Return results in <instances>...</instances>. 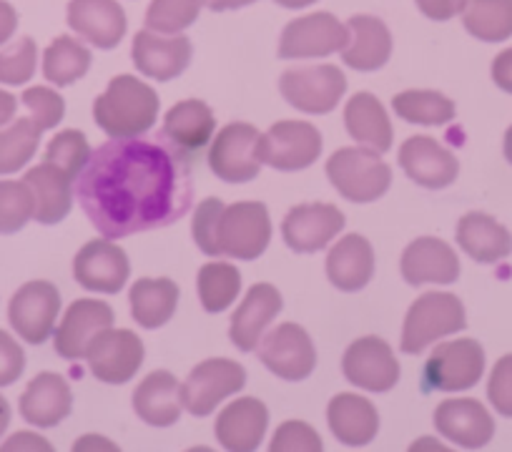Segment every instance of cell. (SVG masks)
<instances>
[{"instance_id":"15","label":"cell","mask_w":512,"mask_h":452,"mask_svg":"<svg viewBox=\"0 0 512 452\" xmlns=\"http://www.w3.org/2000/svg\"><path fill=\"white\" fill-rule=\"evenodd\" d=\"M342 372L357 390L390 392L400 382V362L382 337H359L347 347Z\"/></svg>"},{"instance_id":"26","label":"cell","mask_w":512,"mask_h":452,"mask_svg":"<svg viewBox=\"0 0 512 452\" xmlns=\"http://www.w3.org/2000/svg\"><path fill=\"white\" fill-rule=\"evenodd\" d=\"M347 46L342 48L344 66L372 73L387 66L392 58V33L377 16H352L347 21Z\"/></svg>"},{"instance_id":"40","label":"cell","mask_w":512,"mask_h":452,"mask_svg":"<svg viewBox=\"0 0 512 452\" xmlns=\"http://www.w3.org/2000/svg\"><path fill=\"white\" fill-rule=\"evenodd\" d=\"M41 134L33 119H18L16 124L0 131V176L26 169L41 146Z\"/></svg>"},{"instance_id":"2","label":"cell","mask_w":512,"mask_h":452,"mask_svg":"<svg viewBox=\"0 0 512 452\" xmlns=\"http://www.w3.org/2000/svg\"><path fill=\"white\" fill-rule=\"evenodd\" d=\"M161 98L149 83L136 76L111 78L106 91L93 103V121L111 139H134L149 134L159 119Z\"/></svg>"},{"instance_id":"41","label":"cell","mask_w":512,"mask_h":452,"mask_svg":"<svg viewBox=\"0 0 512 452\" xmlns=\"http://www.w3.org/2000/svg\"><path fill=\"white\" fill-rule=\"evenodd\" d=\"M206 0H151L146 11V28L156 33H174L186 31L199 21Z\"/></svg>"},{"instance_id":"9","label":"cell","mask_w":512,"mask_h":452,"mask_svg":"<svg viewBox=\"0 0 512 452\" xmlns=\"http://www.w3.org/2000/svg\"><path fill=\"white\" fill-rule=\"evenodd\" d=\"M262 134L251 124H226L214 136L209 149V166L226 184H246L262 174V156H259Z\"/></svg>"},{"instance_id":"43","label":"cell","mask_w":512,"mask_h":452,"mask_svg":"<svg viewBox=\"0 0 512 452\" xmlns=\"http://www.w3.org/2000/svg\"><path fill=\"white\" fill-rule=\"evenodd\" d=\"M31 189L26 181H0V234H16L33 219Z\"/></svg>"},{"instance_id":"19","label":"cell","mask_w":512,"mask_h":452,"mask_svg":"<svg viewBox=\"0 0 512 452\" xmlns=\"http://www.w3.org/2000/svg\"><path fill=\"white\" fill-rule=\"evenodd\" d=\"M400 166L422 189H447L460 174L457 156L432 136H412L400 149Z\"/></svg>"},{"instance_id":"16","label":"cell","mask_w":512,"mask_h":452,"mask_svg":"<svg viewBox=\"0 0 512 452\" xmlns=\"http://www.w3.org/2000/svg\"><path fill=\"white\" fill-rule=\"evenodd\" d=\"M344 224L347 219L334 204H327V201L299 204L292 206L284 216L282 237L292 252L314 254L327 249L342 234Z\"/></svg>"},{"instance_id":"3","label":"cell","mask_w":512,"mask_h":452,"mask_svg":"<svg viewBox=\"0 0 512 452\" xmlns=\"http://www.w3.org/2000/svg\"><path fill=\"white\" fill-rule=\"evenodd\" d=\"M327 176L334 189L354 204H372L392 186V169L382 154L369 146H344L327 161Z\"/></svg>"},{"instance_id":"18","label":"cell","mask_w":512,"mask_h":452,"mask_svg":"<svg viewBox=\"0 0 512 452\" xmlns=\"http://www.w3.org/2000/svg\"><path fill=\"white\" fill-rule=\"evenodd\" d=\"M194 46L181 33H156V31H139L131 46V58H134L136 71L144 76L156 78V81H171L179 78L189 68Z\"/></svg>"},{"instance_id":"5","label":"cell","mask_w":512,"mask_h":452,"mask_svg":"<svg viewBox=\"0 0 512 452\" xmlns=\"http://www.w3.org/2000/svg\"><path fill=\"white\" fill-rule=\"evenodd\" d=\"M272 242V216L262 201H236L219 214L216 249L219 257L251 262L267 252Z\"/></svg>"},{"instance_id":"23","label":"cell","mask_w":512,"mask_h":452,"mask_svg":"<svg viewBox=\"0 0 512 452\" xmlns=\"http://www.w3.org/2000/svg\"><path fill=\"white\" fill-rule=\"evenodd\" d=\"M68 26L98 51H111L126 36V13L118 0H71Z\"/></svg>"},{"instance_id":"35","label":"cell","mask_w":512,"mask_h":452,"mask_svg":"<svg viewBox=\"0 0 512 452\" xmlns=\"http://www.w3.org/2000/svg\"><path fill=\"white\" fill-rule=\"evenodd\" d=\"M131 317L144 329H159L176 314L179 307V287L166 277H144L128 292Z\"/></svg>"},{"instance_id":"31","label":"cell","mask_w":512,"mask_h":452,"mask_svg":"<svg viewBox=\"0 0 512 452\" xmlns=\"http://www.w3.org/2000/svg\"><path fill=\"white\" fill-rule=\"evenodd\" d=\"M327 277L339 292H362L374 277V249L362 234H347L327 254Z\"/></svg>"},{"instance_id":"45","label":"cell","mask_w":512,"mask_h":452,"mask_svg":"<svg viewBox=\"0 0 512 452\" xmlns=\"http://www.w3.org/2000/svg\"><path fill=\"white\" fill-rule=\"evenodd\" d=\"M23 103L31 111V119L36 121L41 131L56 129L66 116V101L58 91L48 86H33L23 91Z\"/></svg>"},{"instance_id":"25","label":"cell","mask_w":512,"mask_h":452,"mask_svg":"<svg viewBox=\"0 0 512 452\" xmlns=\"http://www.w3.org/2000/svg\"><path fill=\"white\" fill-rule=\"evenodd\" d=\"M400 272L407 284H455L460 279V259L447 242L437 237H420L402 252Z\"/></svg>"},{"instance_id":"14","label":"cell","mask_w":512,"mask_h":452,"mask_svg":"<svg viewBox=\"0 0 512 452\" xmlns=\"http://www.w3.org/2000/svg\"><path fill=\"white\" fill-rule=\"evenodd\" d=\"M259 360L272 375L287 382H302L317 367V350L307 329L284 322L259 342Z\"/></svg>"},{"instance_id":"34","label":"cell","mask_w":512,"mask_h":452,"mask_svg":"<svg viewBox=\"0 0 512 452\" xmlns=\"http://www.w3.org/2000/svg\"><path fill=\"white\" fill-rule=\"evenodd\" d=\"M344 126L357 144L369 146L379 154L392 149V141H395L392 121L384 111L382 101L372 93L359 91L349 98L347 106H344Z\"/></svg>"},{"instance_id":"48","label":"cell","mask_w":512,"mask_h":452,"mask_svg":"<svg viewBox=\"0 0 512 452\" xmlns=\"http://www.w3.org/2000/svg\"><path fill=\"white\" fill-rule=\"evenodd\" d=\"M487 397L502 417H512V355L500 357L497 365L492 367Z\"/></svg>"},{"instance_id":"24","label":"cell","mask_w":512,"mask_h":452,"mask_svg":"<svg viewBox=\"0 0 512 452\" xmlns=\"http://www.w3.org/2000/svg\"><path fill=\"white\" fill-rule=\"evenodd\" d=\"M269 410L256 397H239L216 417V440L229 452H254L264 442Z\"/></svg>"},{"instance_id":"33","label":"cell","mask_w":512,"mask_h":452,"mask_svg":"<svg viewBox=\"0 0 512 452\" xmlns=\"http://www.w3.org/2000/svg\"><path fill=\"white\" fill-rule=\"evenodd\" d=\"M214 131L216 119L209 103L199 101V98H186V101H179L176 106H171V111L166 113L164 131L161 134L171 144L179 146L181 151H186V154L196 159L199 151H204L206 144L214 139Z\"/></svg>"},{"instance_id":"7","label":"cell","mask_w":512,"mask_h":452,"mask_svg":"<svg viewBox=\"0 0 512 452\" xmlns=\"http://www.w3.org/2000/svg\"><path fill=\"white\" fill-rule=\"evenodd\" d=\"M279 91H282L284 101L297 111L324 116L342 101L344 91H347V76L332 63L289 68L279 78Z\"/></svg>"},{"instance_id":"6","label":"cell","mask_w":512,"mask_h":452,"mask_svg":"<svg viewBox=\"0 0 512 452\" xmlns=\"http://www.w3.org/2000/svg\"><path fill=\"white\" fill-rule=\"evenodd\" d=\"M485 350L477 339H452L437 345L422 370L425 392H465L482 380Z\"/></svg>"},{"instance_id":"52","label":"cell","mask_w":512,"mask_h":452,"mask_svg":"<svg viewBox=\"0 0 512 452\" xmlns=\"http://www.w3.org/2000/svg\"><path fill=\"white\" fill-rule=\"evenodd\" d=\"M18 28V13L11 3L6 0H0V46L6 41H11L13 33Z\"/></svg>"},{"instance_id":"12","label":"cell","mask_w":512,"mask_h":452,"mask_svg":"<svg viewBox=\"0 0 512 452\" xmlns=\"http://www.w3.org/2000/svg\"><path fill=\"white\" fill-rule=\"evenodd\" d=\"M322 154V134L307 121H277L259 141L262 164L277 171H304Z\"/></svg>"},{"instance_id":"44","label":"cell","mask_w":512,"mask_h":452,"mask_svg":"<svg viewBox=\"0 0 512 452\" xmlns=\"http://www.w3.org/2000/svg\"><path fill=\"white\" fill-rule=\"evenodd\" d=\"M38 63V48L33 38H21L16 46L0 53V83L23 86L33 78Z\"/></svg>"},{"instance_id":"51","label":"cell","mask_w":512,"mask_h":452,"mask_svg":"<svg viewBox=\"0 0 512 452\" xmlns=\"http://www.w3.org/2000/svg\"><path fill=\"white\" fill-rule=\"evenodd\" d=\"M492 81L505 93H512V48L495 56V61H492Z\"/></svg>"},{"instance_id":"36","label":"cell","mask_w":512,"mask_h":452,"mask_svg":"<svg viewBox=\"0 0 512 452\" xmlns=\"http://www.w3.org/2000/svg\"><path fill=\"white\" fill-rule=\"evenodd\" d=\"M91 68V51L73 36H58L43 53V76L63 88L81 81Z\"/></svg>"},{"instance_id":"49","label":"cell","mask_w":512,"mask_h":452,"mask_svg":"<svg viewBox=\"0 0 512 452\" xmlns=\"http://www.w3.org/2000/svg\"><path fill=\"white\" fill-rule=\"evenodd\" d=\"M23 370H26V352L11 334L0 329V387L21 380Z\"/></svg>"},{"instance_id":"22","label":"cell","mask_w":512,"mask_h":452,"mask_svg":"<svg viewBox=\"0 0 512 452\" xmlns=\"http://www.w3.org/2000/svg\"><path fill=\"white\" fill-rule=\"evenodd\" d=\"M435 430L455 445L477 450L485 447L495 435V420L485 405L472 397H452L437 405Z\"/></svg>"},{"instance_id":"53","label":"cell","mask_w":512,"mask_h":452,"mask_svg":"<svg viewBox=\"0 0 512 452\" xmlns=\"http://www.w3.org/2000/svg\"><path fill=\"white\" fill-rule=\"evenodd\" d=\"M23 447H26V450H46V452L53 450L51 442H46L43 437L31 435V432H21V435H16L13 440H8L6 445H3V452H6V450H23Z\"/></svg>"},{"instance_id":"29","label":"cell","mask_w":512,"mask_h":452,"mask_svg":"<svg viewBox=\"0 0 512 452\" xmlns=\"http://www.w3.org/2000/svg\"><path fill=\"white\" fill-rule=\"evenodd\" d=\"M327 422L334 437L349 447L369 445L379 432L377 407L367 397L354 395V392H342L329 400Z\"/></svg>"},{"instance_id":"47","label":"cell","mask_w":512,"mask_h":452,"mask_svg":"<svg viewBox=\"0 0 512 452\" xmlns=\"http://www.w3.org/2000/svg\"><path fill=\"white\" fill-rule=\"evenodd\" d=\"M221 209H224V201L216 199V196H209L194 211L191 234H194L196 247L204 254H209V257H219V249H216V224H219Z\"/></svg>"},{"instance_id":"57","label":"cell","mask_w":512,"mask_h":452,"mask_svg":"<svg viewBox=\"0 0 512 452\" xmlns=\"http://www.w3.org/2000/svg\"><path fill=\"white\" fill-rule=\"evenodd\" d=\"M274 3H277V6H282V8H289V11H304V8L319 3V0H274Z\"/></svg>"},{"instance_id":"32","label":"cell","mask_w":512,"mask_h":452,"mask_svg":"<svg viewBox=\"0 0 512 452\" xmlns=\"http://www.w3.org/2000/svg\"><path fill=\"white\" fill-rule=\"evenodd\" d=\"M134 412L151 427H171L179 422L184 400L181 382L171 372L156 370L141 380L134 392Z\"/></svg>"},{"instance_id":"50","label":"cell","mask_w":512,"mask_h":452,"mask_svg":"<svg viewBox=\"0 0 512 452\" xmlns=\"http://www.w3.org/2000/svg\"><path fill=\"white\" fill-rule=\"evenodd\" d=\"M417 11L430 21H450L465 11L467 0H415Z\"/></svg>"},{"instance_id":"42","label":"cell","mask_w":512,"mask_h":452,"mask_svg":"<svg viewBox=\"0 0 512 452\" xmlns=\"http://www.w3.org/2000/svg\"><path fill=\"white\" fill-rule=\"evenodd\" d=\"M91 151L93 149L83 131L68 129L48 141L46 151H43V161L58 166V169L66 171V174L76 181L78 174L83 171V166H86V161L91 159Z\"/></svg>"},{"instance_id":"30","label":"cell","mask_w":512,"mask_h":452,"mask_svg":"<svg viewBox=\"0 0 512 452\" xmlns=\"http://www.w3.org/2000/svg\"><path fill=\"white\" fill-rule=\"evenodd\" d=\"M457 244L470 259L480 264L502 262L512 254V234L495 216L470 211L457 221Z\"/></svg>"},{"instance_id":"37","label":"cell","mask_w":512,"mask_h":452,"mask_svg":"<svg viewBox=\"0 0 512 452\" xmlns=\"http://www.w3.org/2000/svg\"><path fill=\"white\" fill-rule=\"evenodd\" d=\"M462 26L485 43H502L512 36V0H467Z\"/></svg>"},{"instance_id":"1","label":"cell","mask_w":512,"mask_h":452,"mask_svg":"<svg viewBox=\"0 0 512 452\" xmlns=\"http://www.w3.org/2000/svg\"><path fill=\"white\" fill-rule=\"evenodd\" d=\"M88 221L106 239L154 232L194 204V156L161 136L111 139L91 151L76 179Z\"/></svg>"},{"instance_id":"10","label":"cell","mask_w":512,"mask_h":452,"mask_svg":"<svg viewBox=\"0 0 512 452\" xmlns=\"http://www.w3.org/2000/svg\"><path fill=\"white\" fill-rule=\"evenodd\" d=\"M146 357L144 339L131 329H103L88 345L86 360L91 375L106 385H126L134 380Z\"/></svg>"},{"instance_id":"13","label":"cell","mask_w":512,"mask_h":452,"mask_svg":"<svg viewBox=\"0 0 512 452\" xmlns=\"http://www.w3.org/2000/svg\"><path fill=\"white\" fill-rule=\"evenodd\" d=\"M347 38V23L339 21L337 16L309 13V16L294 18L284 26L277 56L284 61L332 56L347 46Z\"/></svg>"},{"instance_id":"8","label":"cell","mask_w":512,"mask_h":452,"mask_svg":"<svg viewBox=\"0 0 512 452\" xmlns=\"http://www.w3.org/2000/svg\"><path fill=\"white\" fill-rule=\"evenodd\" d=\"M246 370L226 357L199 362L181 385V400L194 417H206L226 400L244 390Z\"/></svg>"},{"instance_id":"38","label":"cell","mask_w":512,"mask_h":452,"mask_svg":"<svg viewBox=\"0 0 512 452\" xmlns=\"http://www.w3.org/2000/svg\"><path fill=\"white\" fill-rule=\"evenodd\" d=\"M392 108L402 121L417 126H445L457 116L455 101L440 91H402L392 98Z\"/></svg>"},{"instance_id":"55","label":"cell","mask_w":512,"mask_h":452,"mask_svg":"<svg viewBox=\"0 0 512 452\" xmlns=\"http://www.w3.org/2000/svg\"><path fill=\"white\" fill-rule=\"evenodd\" d=\"M256 0H206V6L214 13H226V11H239V8L251 6Z\"/></svg>"},{"instance_id":"17","label":"cell","mask_w":512,"mask_h":452,"mask_svg":"<svg viewBox=\"0 0 512 452\" xmlns=\"http://www.w3.org/2000/svg\"><path fill=\"white\" fill-rule=\"evenodd\" d=\"M128 274H131V264H128L126 252L106 237L83 244L81 252L73 259V279L86 292H121L128 282Z\"/></svg>"},{"instance_id":"11","label":"cell","mask_w":512,"mask_h":452,"mask_svg":"<svg viewBox=\"0 0 512 452\" xmlns=\"http://www.w3.org/2000/svg\"><path fill=\"white\" fill-rule=\"evenodd\" d=\"M58 314H61V292L46 279L26 282L8 304L11 327L28 345H43L48 337H53Z\"/></svg>"},{"instance_id":"27","label":"cell","mask_w":512,"mask_h":452,"mask_svg":"<svg viewBox=\"0 0 512 452\" xmlns=\"http://www.w3.org/2000/svg\"><path fill=\"white\" fill-rule=\"evenodd\" d=\"M73 410V392L68 382L56 372H41L28 382L26 392L21 395V415L28 425L56 427L71 415Z\"/></svg>"},{"instance_id":"28","label":"cell","mask_w":512,"mask_h":452,"mask_svg":"<svg viewBox=\"0 0 512 452\" xmlns=\"http://www.w3.org/2000/svg\"><path fill=\"white\" fill-rule=\"evenodd\" d=\"M26 186L31 189L36 209H33V219L38 224H61L73 209V179L53 164H38L23 176Z\"/></svg>"},{"instance_id":"4","label":"cell","mask_w":512,"mask_h":452,"mask_svg":"<svg viewBox=\"0 0 512 452\" xmlns=\"http://www.w3.org/2000/svg\"><path fill=\"white\" fill-rule=\"evenodd\" d=\"M467 327L465 304L450 292H425L412 302L402 327V352L420 355L437 339Z\"/></svg>"},{"instance_id":"21","label":"cell","mask_w":512,"mask_h":452,"mask_svg":"<svg viewBox=\"0 0 512 452\" xmlns=\"http://www.w3.org/2000/svg\"><path fill=\"white\" fill-rule=\"evenodd\" d=\"M284 299L274 284L259 282L246 292L244 302L231 314L229 339L239 352H254L269 324L282 312Z\"/></svg>"},{"instance_id":"56","label":"cell","mask_w":512,"mask_h":452,"mask_svg":"<svg viewBox=\"0 0 512 452\" xmlns=\"http://www.w3.org/2000/svg\"><path fill=\"white\" fill-rule=\"evenodd\" d=\"M8 425H11V405L3 395H0V437L6 435Z\"/></svg>"},{"instance_id":"39","label":"cell","mask_w":512,"mask_h":452,"mask_svg":"<svg viewBox=\"0 0 512 452\" xmlns=\"http://www.w3.org/2000/svg\"><path fill=\"white\" fill-rule=\"evenodd\" d=\"M201 307L211 314L226 312L241 292V274L229 262H209L201 267L199 279Z\"/></svg>"},{"instance_id":"46","label":"cell","mask_w":512,"mask_h":452,"mask_svg":"<svg viewBox=\"0 0 512 452\" xmlns=\"http://www.w3.org/2000/svg\"><path fill=\"white\" fill-rule=\"evenodd\" d=\"M324 442L312 425L302 420H287L272 437V452H322Z\"/></svg>"},{"instance_id":"58","label":"cell","mask_w":512,"mask_h":452,"mask_svg":"<svg viewBox=\"0 0 512 452\" xmlns=\"http://www.w3.org/2000/svg\"><path fill=\"white\" fill-rule=\"evenodd\" d=\"M502 151H505V159L512 164V126H510V129H507L505 144H502Z\"/></svg>"},{"instance_id":"54","label":"cell","mask_w":512,"mask_h":452,"mask_svg":"<svg viewBox=\"0 0 512 452\" xmlns=\"http://www.w3.org/2000/svg\"><path fill=\"white\" fill-rule=\"evenodd\" d=\"M16 108H18L16 96L8 91H0V126H6L8 121H13V116H16Z\"/></svg>"},{"instance_id":"20","label":"cell","mask_w":512,"mask_h":452,"mask_svg":"<svg viewBox=\"0 0 512 452\" xmlns=\"http://www.w3.org/2000/svg\"><path fill=\"white\" fill-rule=\"evenodd\" d=\"M113 327V309L101 299H76L63 314L61 324L53 332L56 352L63 360H86L88 345L98 332Z\"/></svg>"}]
</instances>
